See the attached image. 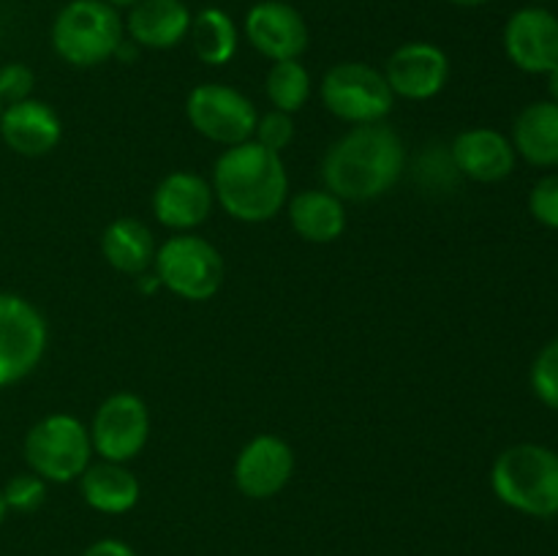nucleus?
<instances>
[{"label":"nucleus","mask_w":558,"mask_h":556,"mask_svg":"<svg viewBox=\"0 0 558 556\" xmlns=\"http://www.w3.org/2000/svg\"><path fill=\"white\" fill-rule=\"evenodd\" d=\"M401 136L381 123L354 125L327 150L322 178L338 200L365 202L387 194L403 172Z\"/></svg>","instance_id":"nucleus-1"},{"label":"nucleus","mask_w":558,"mask_h":556,"mask_svg":"<svg viewBox=\"0 0 558 556\" xmlns=\"http://www.w3.org/2000/svg\"><path fill=\"white\" fill-rule=\"evenodd\" d=\"M287 191L281 156L254 140L229 147L213 169V194L240 221H270L287 202Z\"/></svg>","instance_id":"nucleus-2"},{"label":"nucleus","mask_w":558,"mask_h":556,"mask_svg":"<svg viewBox=\"0 0 558 556\" xmlns=\"http://www.w3.org/2000/svg\"><path fill=\"white\" fill-rule=\"evenodd\" d=\"M494 494L532 518L558 516V452L534 442L512 445L490 469Z\"/></svg>","instance_id":"nucleus-3"},{"label":"nucleus","mask_w":558,"mask_h":556,"mask_svg":"<svg viewBox=\"0 0 558 556\" xmlns=\"http://www.w3.org/2000/svg\"><path fill=\"white\" fill-rule=\"evenodd\" d=\"M125 41L123 16L107 0H71L52 22V47L65 63L98 65Z\"/></svg>","instance_id":"nucleus-4"},{"label":"nucleus","mask_w":558,"mask_h":556,"mask_svg":"<svg viewBox=\"0 0 558 556\" xmlns=\"http://www.w3.org/2000/svg\"><path fill=\"white\" fill-rule=\"evenodd\" d=\"M90 431L71 414H49L25 436L31 472L49 483H69L90 467Z\"/></svg>","instance_id":"nucleus-5"},{"label":"nucleus","mask_w":558,"mask_h":556,"mask_svg":"<svg viewBox=\"0 0 558 556\" xmlns=\"http://www.w3.org/2000/svg\"><path fill=\"white\" fill-rule=\"evenodd\" d=\"M392 90L387 85L385 74L368 63H349L332 65L322 82V101L336 118L347 123H381L392 109Z\"/></svg>","instance_id":"nucleus-6"},{"label":"nucleus","mask_w":558,"mask_h":556,"mask_svg":"<svg viewBox=\"0 0 558 556\" xmlns=\"http://www.w3.org/2000/svg\"><path fill=\"white\" fill-rule=\"evenodd\" d=\"M156 278L185 300H207L223 281L221 254L196 234H178L156 251Z\"/></svg>","instance_id":"nucleus-7"},{"label":"nucleus","mask_w":558,"mask_h":556,"mask_svg":"<svg viewBox=\"0 0 558 556\" xmlns=\"http://www.w3.org/2000/svg\"><path fill=\"white\" fill-rule=\"evenodd\" d=\"M47 349V325L25 298L0 292V387L31 374Z\"/></svg>","instance_id":"nucleus-8"},{"label":"nucleus","mask_w":558,"mask_h":556,"mask_svg":"<svg viewBox=\"0 0 558 556\" xmlns=\"http://www.w3.org/2000/svg\"><path fill=\"white\" fill-rule=\"evenodd\" d=\"M189 120L202 136L218 145H243L254 136L256 109L240 90L227 85H196L189 96Z\"/></svg>","instance_id":"nucleus-9"},{"label":"nucleus","mask_w":558,"mask_h":556,"mask_svg":"<svg viewBox=\"0 0 558 556\" xmlns=\"http://www.w3.org/2000/svg\"><path fill=\"white\" fill-rule=\"evenodd\" d=\"M147 436H150V414L142 398L131 392L109 396L93 418L90 442L104 461L123 463L140 456L142 447L147 445Z\"/></svg>","instance_id":"nucleus-10"},{"label":"nucleus","mask_w":558,"mask_h":556,"mask_svg":"<svg viewBox=\"0 0 558 556\" xmlns=\"http://www.w3.org/2000/svg\"><path fill=\"white\" fill-rule=\"evenodd\" d=\"M505 52L526 74H550L558 65V16L543 5L518 9L505 25Z\"/></svg>","instance_id":"nucleus-11"},{"label":"nucleus","mask_w":558,"mask_h":556,"mask_svg":"<svg viewBox=\"0 0 558 556\" xmlns=\"http://www.w3.org/2000/svg\"><path fill=\"white\" fill-rule=\"evenodd\" d=\"M245 38L259 55L276 60H294L308 47V25L292 3L262 0L245 14Z\"/></svg>","instance_id":"nucleus-12"},{"label":"nucleus","mask_w":558,"mask_h":556,"mask_svg":"<svg viewBox=\"0 0 558 556\" xmlns=\"http://www.w3.org/2000/svg\"><path fill=\"white\" fill-rule=\"evenodd\" d=\"M450 76V60L445 49L428 41H409L398 47L387 60L385 80L392 96L425 101L441 93Z\"/></svg>","instance_id":"nucleus-13"},{"label":"nucleus","mask_w":558,"mask_h":556,"mask_svg":"<svg viewBox=\"0 0 558 556\" xmlns=\"http://www.w3.org/2000/svg\"><path fill=\"white\" fill-rule=\"evenodd\" d=\"M294 472V452L278 436H256L243 447L234 463V483L248 499H270Z\"/></svg>","instance_id":"nucleus-14"},{"label":"nucleus","mask_w":558,"mask_h":556,"mask_svg":"<svg viewBox=\"0 0 558 556\" xmlns=\"http://www.w3.org/2000/svg\"><path fill=\"white\" fill-rule=\"evenodd\" d=\"M515 147L512 140L494 129H469L452 142V164L461 174L477 183H499L515 169Z\"/></svg>","instance_id":"nucleus-15"},{"label":"nucleus","mask_w":558,"mask_h":556,"mask_svg":"<svg viewBox=\"0 0 558 556\" xmlns=\"http://www.w3.org/2000/svg\"><path fill=\"white\" fill-rule=\"evenodd\" d=\"M213 185L194 172H172L158 183L153 194L156 218L169 229H194L210 216Z\"/></svg>","instance_id":"nucleus-16"},{"label":"nucleus","mask_w":558,"mask_h":556,"mask_svg":"<svg viewBox=\"0 0 558 556\" xmlns=\"http://www.w3.org/2000/svg\"><path fill=\"white\" fill-rule=\"evenodd\" d=\"M0 134L14 153L22 156H44L60 142V118L49 104L25 98L20 104H9L0 114Z\"/></svg>","instance_id":"nucleus-17"},{"label":"nucleus","mask_w":558,"mask_h":556,"mask_svg":"<svg viewBox=\"0 0 558 556\" xmlns=\"http://www.w3.org/2000/svg\"><path fill=\"white\" fill-rule=\"evenodd\" d=\"M191 11L183 0H140L125 16V33L147 49L178 47L191 31Z\"/></svg>","instance_id":"nucleus-18"},{"label":"nucleus","mask_w":558,"mask_h":556,"mask_svg":"<svg viewBox=\"0 0 558 556\" xmlns=\"http://www.w3.org/2000/svg\"><path fill=\"white\" fill-rule=\"evenodd\" d=\"M512 147L534 167H558V104L534 101L512 125Z\"/></svg>","instance_id":"nucleus-19"},{"label":"nucleus","mask_w":558,"mask_h":556,"mask_svg":"<svg viewBox=\"0 0 558 556\" xmlns=\"http://www.w3.org/2000/svg\"><path fill=\"white\" fill-rule=\"evenodd\" d=\"M289 221L303 240L332 243L347 229V210L332 191L308 189L289 202Z\"/></svg>","instance_id":"nucleus-20"},{"label":"nucleus","mask_w":558,"mask_h":556,"mask_svg":"<svg viewBox=\"0 0 558 556\" xmlns=\"http://www.w3.org/2000/svg\"><path fill=\"white\" fill-rule=\"evenodd\" d=\"M82 499L98 512L120 516V512L134 510L140 501V480L123 463L104 461L96 467H87L80 474Z\"/></svg>","instance_id":"nucleus-21"},{"label":"nucleus","mask_w":558,"mask_h":556,"mask_svg":"<svg viewBox=\"0 0 558 556\" xmlns=\"http://www.w3.org/2000/svg\"><path fill=\"white\" fill-rule=\"evenodd\" d=\"M101 251L109 265L120 273H145L156 259L150 229L136 218H118L104 229Z\"/></svg>","instance_id":"nucleus-22"},{"label":"nucleus","mask_w":558,"mask_h":556,"mask_svg":"<svg viewBox=\"0 0 558 556\" xmlns=\"http://www.w3.org/2000/svg\"><path fill=\"white\" fill-rule=\"evenodd\" d=\"M191 47L207 65H223L238 52V25L218 5H207L191 20Z\"/></svg>","instance_id":"nucleus-23"},{"label":"nucleus","mask_w":558,"mask_h":556,"mask_svg":"<svg viewBox=\"0 0 558 556\" xmlns=\"http://www.w3.org/2000/svg\"><path fill=\"white\" fill-rule=\"evenodd\" d=\"M311 96V76L308 69L294 60H276L267 74V98L272 101V107L278 112H298L305 107Z\"/></svg>","instance_id":"nucleus-24"},{"label":"nucleus","mask_w":558,"mask_h":556,"mask_svg":"<svg viewBox=\"0 0 558 556\" xmlns=\"http://www.w3.org/2000/svg\"><path fill=\"white\" fill-rule=\"evenodd\" d=\"M532 387L545 407L558 412V338L545 343L532 363Z\"/></svg>","instance_id":"nucleus-25"},{"label":"nucleus","mask_w":558,"mask_h":556,"mask_svg":"<svg viewBox=\"0 0 558 556\" xmlns=\"http://www.w3.org/2000/svg\"><path fill=\"white\" fill-rule=\"evenodd\" d=\"M3 496L9 510L33 512L44 505V499H47V480L38 478L36 472L16 474V478H11L9 483H5Z\"/></svg>","instance_id":"nucleus-26"},{"label":"nucleus","mask_w":558,"mask_h":556,"mask_svg":"<svg viewBox=\"0 0 558 556\" xmlns=\"http://www.w3.org/2000/svg\"><path fill=\"white\" fill-rule=\"evenodd\" d=\"M529 210L543 227L558 229V172L545 174L529 194Z\"/></svg>","instance_id":"nucleus-27"},{"label":"nucleus","mask_w":558,"mask_h":556,"mask_svg":"<svg viewBox=\"0 0 558 556\" xmlns=\"http://www.w3.org/2000/svg\"><path fill=\"white\" fill-rule=\"evenodd\" d=\"M254 136H256L254 142H259L262 147H267V150H272L281 156L283 147H289V142L294 140L292 118H289L287 112H278V109H272L270 114H265V118L256 120Z\"/></svg>","instance_id":"nucleus-28"},{"label":"nucleus","mask_w":558,"mask_h":556,"mask_svg":"<svg viewBox=\"0 0 558 556\" xmlns=\"http://www.w3.org/2000/svg\"><path fill=\"white\" fill-rule=\"evenodd\" d=\"M33 82H36V76L25 63H5L0 69V101H3V107L31 98Z\"/></svg>","instance_id":"nucleus-29"},{"label":"nucleus","mask_w":558,"mask_h":556,"mask_svg":"<svg viewBox=\"0 0 558 556\" xmlns=\"http://www.w3.org/2000/svg\"><path fill=\"white\" fill-rule=\"evenodd\" d=\"M82 556H136V554L129 543H123V540L107 537V540H96L93 545H87V551Z\"/></svg>","instance_id":"nucleus-30"},{"label":"nucleus","mask_w":558,"mask_h":556,"mask_svg":"<svg viewBox=\"0 0 558 556\" xmlns=\"http://www.w3.org/2000/svg\"><path fill=\"white\" fill-rule=\"evenodd\" d=\"M548 90H550V101L558 104V65L548 74Z\"/></svg>","instance_id":"nucleus-31"},{"label":"nucleus","mask_w":558,"mask_h":556,"mask_svg":"<svg viewBox=\"0 0 558 556\" xmlns=\"http://www.w3.org/2000/svg\"><path fill=\"white\" fill-rule=\"evenodd\" d=\"M447 3H452V5H461V9H477V5H485V3H490V0H447Z\"/></svg>","instance_id":"nucleus-32"},{"label":"nucleus","mask_w":558,"mask_h":556,"mask_svg":"<svg viewBox=\"0 0 558 556\" xmlns=\"http://www.w3.org/2000/svg\"><path fill=\"white\" fill-rule=\"evenodd\" d=\"M109 5H114V9H131V5H136L140 0H107Z\"/></svg>","instance_id":"nucleus-33"},{"label":"nucleus","mask_w":558,"mask_h":556,"mask_svg":"<svg viewBox=\"0 0 558 556\" xmlns=\"http://www.w3.org/2000/svg\"><path fill=\"white\" fill-rule=\"evenodd\" d=\"M5 512H9V507H5V496H3V488H0V523L5 521Z\"/></svg>","instance_id":"nucleus-34"},{"label":"nucleus","mask_w":558,"mask_h":556,"mask_svg":"<svg viewBox=\"0 0 558 556\" xmlns=\"http://www.w3.org/2000/svg\"><path fill=\"white\" fill-rule=\"evenodd\" d=\"M537 3H550V0H537Z\"/></svg>","instance_id":"nucleus-35"},{"label":"nucleus","mask_w":558,"mask_h":556,"mask_svg":"<svg viewBox=\"0 0 558 556\" xmlns=\"http://www.w3.org/2000/svg\"><path fill=\"white\" fill-rule=\"evenodd\" d=\"M0 114H3V101H0Z\"/></svg>","instance_id":"nucleus-36"}]
</instances>
